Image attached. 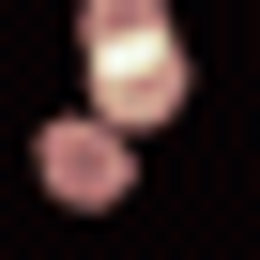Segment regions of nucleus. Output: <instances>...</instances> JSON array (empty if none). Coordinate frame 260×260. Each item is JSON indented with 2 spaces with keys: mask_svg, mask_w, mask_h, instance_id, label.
Wrapping results in <instances>:
<instances>
[{
  "mask_svg": "<svg viewBox=\"0 0 260 260\" xmlns=\"http://www.w3.org/2000/svg\"><path fill=\"white\" fill-rule=\"evenodd\" d=\"M184 92H199V77H184V31H153V46H92V107H107V122H138V138H153Z\"/></svg>",
  "mask_w": 260,
  "mask_h": 260,
  "instance_id": "nucleus-2",
  "label": "nucleus"
},
{
  "mask_svg": "<svg viewBox=\"0 0 260 260\" xmlns=\"http://www.w3.org/2000/svg\"><path fill=\"white\" fill-rule=\"evenodd\" d=\"M31 184H46L61 214H122V184H138V122H107L92 92H77V107H46V138H31Z\"/></svg>",
  "mask_w": 260,
  "mask_h": 260,
  "instance_id": "nucleus-1",
  "label": "nucleus"
},
{
  "mask_svg": "<svg viewBox=\"0 0 260 260\" xmlns=\"http://www.w3.org/2000/svg\"><path fill=\"white\" fill-rule=\"evenodd\" d=\"M169 0H77V46H153Z\"/></svg>",
  "mask_w": 260,
  "mask_h": 260,
  "instance_id": "nucleus-3",
  "label": "nucleus"
}]
</instances>
